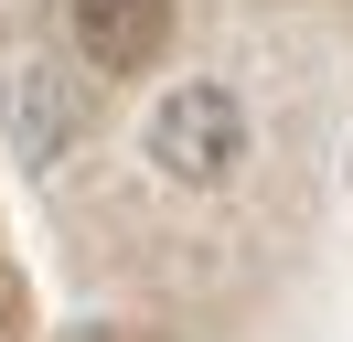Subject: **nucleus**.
Masks as SVG:
<instances>
[{"label":"nucleus","mask_w":353,"mask_h":342,"mask_svg":"<svg viewBox=\"0 0 353 342\" xmlns=\"http://www.w3.org/2000/svg\"><path fill=\"white\" fill-rule=\"evenodd\" d=\"M65 32L86 75H150L172 43V0H65Z\"/></svg>","instance_id":"3"},{"label":"nucleus","mask_w":353,"mask_h":342,"mask_svg":"<svg viewBox=\"0 0 353 342\" xmlns=\"http://www.w3.org/2000/svg\"><path fill=\"white\" fill-rule=\"evenodd\" d=\"M0 11H11V0H0Z\"/></svg>","instance_id":"4"},{"label":"nucleus","mask_w":353,"mask_h":342,"mask_svg":"<svg viewBox=\"0 0 353 342\" xmlns=\"http://www.w3.org/2000/svg\"><path fill=\"white\" fill-rule=\"evenodd\" d=\"M0 128H11V161L22 171H65L75 139L97 128V86L75 75V64H54V54H11V75H0Z\"/></svg>","instance_id":"2"},{"label":"nucleus","mask_w":353,"mask_h":342,"mask_svg":"<svg viewBox=\"0 0 353 342\" xmlns=\"http://www.w3.org/2000/svg\"><path fill=\"white\" fill-rule=\"evenodd\" d=\"M139 150H150V171L161 182H182V192H214V182H236V161H246V107L225 97V86H161V107H150V128H139Z\"/></svg>","instance_id":"1"}]
</instances>
